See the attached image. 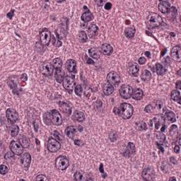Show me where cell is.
Returning <instances> with one entry per match:
<instances>
[{
  "label": "cell",
  "mask_w": 181,
  "mask_h": 181,
  "mask_svg": "<svg viewBox=\"0 0 181 181\" xmlns=\"http://www.w3.org/2000/svg\"><path fill=\"white\" fill-rule=\"evenodd\" d=\"M133 89L129 85H123L120 89V96L124 99H128L132 95Z\"/></svg>",
  "instance_id": "cell-10"
},
{
  "label": "cell",
  "mask_w": 181,
  "mask_h": 181,
  "mask_svg": "<svg viewBox=\"0 0 181 181\" xmlns=\"http://www.w3.org/2000/svg\"><path fill=\"white\" fill-rule=\"evenodd\" d=\"M59 108H60V111L67 115V116H70L72 113V108H71L68 103H65V102H60Z\"/></svg>",
  "instance_id": "cell-20"
},
{
  "label": "cell",
  "mask_w": 181,
  "mask_h": 181,
  "mask_svg": "<svg viewBox=\"0 0 181 181\" xmlns=\"http://www.w3.org/2000/svg\"><path fill=\"white\" fill-rule=\"evenodd\" d=\"M36 180H48L49 178L46 175L40 174V175H38L37 176Z\"/></svg>",
  "instance_id": "cell-47"
},
{
  "label": "cell",
  "mask_w": 181,
  "mask_h": 181,
  "mask_svg": "<svg viewBox=\"0 0 181 181\" xmlns=\"http://www.w3.org/2000/svg\"><path fill=\"white\" fill-rule=\"evenodd\" d=\"M164 118L168 122H169V123H174L175 121V115L174 114L173 112L165 109V111H164Z\"/></svg>",
  "instance_id": "cell-23"
},
{
  "label": "cell",
  "mask_w": 181,
  "mask_h": 181,
  "mask_svg": "<svg viewBox=\"0 0 181 181\" xmlns=\"http://www.w3.org/2000/svg\"><path fill=\"white\" fill-rule=\"evenodd\" d=\"M88 54L91 57L94 59H99L100 54L98 50L96 48H90L88 50Z\"/></svg>",
  "instance_id": "cell-39"
},
{
  "label": "cell",
  "mask_w": 181,
  "mask_h": 181,
  "mask_svg": "<svg viewBox=\"0 0 181 181\" xmlns=\"http://www.w3.org/2000/svg\"><path fill=\"white\" fill-rule=\"evenodd\" d=\"M120 114L124 119H129L133 115L134 108L132 105L129 103H122L120 106Z\"/></svg>",
  "instance_id": "cell-2"
},
{
  "label": "cell",
  "mask_w": 181,
  "mask_h": 181,
  "mask_svg": "<svg viewBox=\"0 0 181 181\" xmlns=\"http://www.w3.org/2000/svg\"><path fill=\"white\" fill-rule=\"evenodd\" d=\"M53 66L49 62H44L40 67V72L46 77L52 75V72H53Z\"/></svg>",
  "instance_id": "cell-12"
},
{
  "label": "cell",
  "mask_w": 181,
  "mask_h": 181,
  "mask_svg": "<svg viewBox=\"0 0 181 181\" xmlns=\"http://www.w3.org/2000/svg\"><path fill=\"white\" fill-rule=\"evenodd\" d=\"M169 134H170L171 137L173 138L177 137L178 134V127L175 125H173L171 127L170 130H169Z\"/></svg>",
  "instance_id": "cell-36"
},
{
  "label": "cell",
  "mask_w": 181,
  "mask_h": 181,
  "mask_svg": "<svg viewBox=\"0 0 181 181\" xmlns=\"http://www.w3.org/2000/svg\"><path fill=\"white\" fill-rule=\"evenodd\" d=\"M100 171H101V173H104V171H103V166L102 164L100 165Z\"/></svg>",
  "instance_id": "cell-59"
},
{
  "label": "cell",
  "mask_w": 181,
  "mask_h": 181,
  "mask_svg": "<svg viewBox=\"0 0 181 181\" xmlns=\"http://www.w3.org/2000/svg\"><path fill=\"white\" fill-rule=\"evenodd\" d=\"M65 72L62 70L61 69L60 70H57L55 72V79L58 83H62L63 82L64 79H65Z\"/></svg>",
  "instance_id": "cell-27"
},
{
  "label": "cell",
  "mask_w": 181,
  "mask_h": 181,
  "mask_svg": "<svg viewBox=\"0 0 181 181\" xmlns=\"http://www.w3.org/2000/svg\"><path fill=\"white\" fill-rule=\"evenodd\" d=\"M163 23V19L160 15L156 13H151L146 19V24L150 28H157Z\"/></svg>",
  "instance_id": "cell-1"
},
{
  "label": "cell",
  "mask_w": 181,
  "mask_h": 181,
  "mask_svg": "<svg viewBox=\"0 0 181 181\" xmlns=\"http://www.w3.org/2000/svg\"><path fill=\"white\" fill-rule=\"evenodd\" d=\"M136 127L139 131H144V130H146V129H147V126H146V124L143 121H139V122H138V123H136Z\"/></svg>",
  "instance_id": "cell-40"
},
{
  "label": "cell",
  "mask_w": 181,
  "mask_h": 181,
  "mask_svg": "<svg viewBox=\"0 0 181 181\" xmlns=\"http://www.w3.org/2000/svg\"><path fill=\"white\" fill-rule=\"evenodd\" d=\"M156 73H157L158 75H163L165 73L166 70L164 67H163L162 65L161 64L157 63L156 65Z\"/></svg>",
  "instance_id": "cell-41"
},
{
  "label": "cell",
  "mask_w": 181,
  "mask_h": 181,
  "mask_svg": "<svg viewBox=\"0 0 181 181\" xmlns=\"http://www.w3.org/2000/svg\"><path fill=\"white\" fill-rule=\"evenodd\" d=\"M63 86L66 90L71 93L74 88H75V81L74 79L72 77H66L63 81Z\"/></svg>",
  "instance_id": "cell-6"
},
{
  "label": "cell",
  "mask_w": 181,
  "mask_h": 181,
  "mask_svg": "<svg viewBox=\"0 0 181 181\" xmlns=\"http://www.w3.org/2000/svg\"><path fill=\"white\" fill-rule=\"evenodd\" d=\"M135 32H136L135 28H134V26H130V27H127L125 30V35L127 38L131 39L134 36Z\"/></svg>",
  "instance_id": "cell-29"
},
{
  "label": "cell",
  "mask_w": 181,
  "mask_h": 181,
  "mask_svg": "<svg viewBox=\"0 0 181 181\" xmlns=\"http://www.w3.org/2000/svg\"><path fill=\"white\" fill-rule=\"evenodd\" d=\"M101 51L105 55H111L113 52V47L110 44L105 43L102 45Z\"/></svg>",
  "instance_id": "cell-24"
},
{
  "label": "cell",
  "mask_w": 181,
  "mask_h": 181,
  "mask_svg": "<svg viewBox=\"0 0 181 181\" xmlns=\"http://www.w3.org/2000/svg\"><path fill=\"white\" fill-rule=\"evenodd\" d=\"M136 152V147L134 146V144L132 142L128 143L127 146L125 151L123 153V156H125L127 158H129L132 156L134 154V153Z\"/></svg>",
  "instance_id": "cell-17"
},
{
  "label": "cell",
  "mask_w": 181,
  "mask_h": 181,
  "mask_svg": "<svg viewBox=\"0 0 181 181\" xmlns=\"http://www.w3.org/2000/svg\"><path fill=\"white\" fill-rule=\"evenodd\" d=\"M51 38H52V35H51V32L48 29H44L41 31L40 33V39L41 43L43 45H48L49 43L50 42Z\"/></svg>",
  "instance_id": "cell-5"
},
{
  "label": "cell",
  "mask_w": 181,
  "mask_h": 181,
  "mask_svg": "<svg viewBox=\"0 0 181 181\" xmlns=\"http://www.w3.org/2000/svg\"><path fill=\"white\" fill-rule=\"evenodd\" d=\"M74 144H76V145L81 146L83 145L84 142L81 140H78V139H77V140H74Z\"/></svg>",
  "instance_id": "cell-51"
},
{
  "label": "cell",
  "mask_w": 181,
  "mask_h": 181,
  "mask_svg": "<svg viewBox=\"0 0 181 181\" xmlns=\"http://www.w3.org/2000/svg\"><path fill=\"white\" fill-rule=\"evenodd\" d=\"M159 10L162 14H167L171 9V4L168 1H161L159 4Z\"/></svg>",
  "instance_id": "cell-19"
},
{
  "label": "cell",
  "mask_w": 181,
  "mask_h": 181,
  "mask_svg": "<svg viewBox=\"0 0 181 181\" xmlns=\"http://www.w3.org/2000/svg\"><path fill=\"white\" fill-rule=\"evenodd\" d=\"M52 66H53V68L57 70H60L62 68V60L60 58H55L52 61Z\"/></svg>",
  "instance_id": "cell-37"
},
{
  "label": "cell",
  "mask_w": 181,
  "mask_h": 181,
  "mask_svg": "<svg viewBox=\"0 0 181 181\" xmlns=\"http://www.w3.org/2000/svg\"><path fill=\"white\" fill-rule=\"evenodd\" d=\"M107 81L108 84L113 85L116 86L119 84L120 81V77L116 72H111L107 75Z\"/></svg>",
  "instance_id": "cell-7"
},
{
  "label": "cell",
  "mask_w": 181,
  "mask_h": 181,
  "mask_svg": "<svg viewBox=\"0 0 181 181\" xmlns=\"http://www.w3.org/2000/svg\"><path fill=\"white\" fill-rule=\"evenodd\" d=\"M8 171H9V169H8V167L6 166L1 165V166H0V173L1 175H5L6 173H8Z\"/></svg>",
  "instance_id": "cell-45"
},
{
  "label": "cell",
  "mask_w": 181,
  "mask_h": 181,
  "mask_svg": "<svg viewBox=\"0 0 181 181\" xmlns=\"http://www.w3.org/2000/svg\"><path fill=\"white\" fill-rule=\"evenodd\" d=\"M146 62V58L144 57H141L139 59V60H138V62H139L140 65H144V64H145Z\"/></svg>",
  "instance_id": "cell-49"
},
{
  "label": "cell",
  "mask_w": 181,
  "mask_h": 181,
  "mask_svg": "<svg viewBox=\"0 0 181 181\" xmlns=\"http://www.w3.org/2000/svg\"><path fill=\"white\" fill-rule=\"evenodd\" d=\"M142 178L145 180H153L155 179V172L151 168H146L142 171Z\"/></svg>",
  "instance_id": "cell-15"
},
{
  "label": "cell",
  "mask_w": 181,
  "mask_h": 181,
  "mask_svg": "<svg viewBox=\"0 0 181 181\" xmlns=\"http://www.w3.org/2000/svg\"><path fill=\"white\" fill-rule=\"evenodd\" d=\"M51 123L55 125H60L62 123V118L60 113L57 110H52L50 113Z\"/></svg>",
  "instance_id": "cell-9"
},
{
  "label": "cell",
  "mask_w": 181,
  "mask_h": 181,
  "mask_svg": "<svg viewBox=\"0 0 181 181\" xmlns=\"http://www.w3.org/2000/svg\"><path fill=\"white\" fill-rule=\"evenodd\" d=\"M109 138L112 141H116L117 139H118V134H117L116 132H111V134H110Z\"/></svg>",
  "instance_id": "cell-46"
},
{
  "label": "cell",
  "mask_w": 181,
  "mask_h": 181,
  "mask_svg": "<svg viewBox=\"0 0 181 181\" xmlns=\"http://www.w3.org/2000/svg\"><path fill=\"white\" fill-rule=\"evenodd\" d=\"M113 113H114L116 115H117V116H120V108H118V107H116V108L113 109Z\"/></svg>",
  "instance_id": "cell-50"
},
{
  "label": "cell",
  "mask_w": 181,
  "mask_h": 181,
  "mask_svg": "<svg viewBox=\"0 0 181 181\" xmlns=\"http://www.w3.org/2000/svg\"><path fill=\"white\" fill-rule=\"evenodd\" d=\"M175 180V178H171L170 180Z\"/></svg>",
  "instance_id": "cell-63"
},
{
  "label": "cell",
  "mask_w": 181,
  "mask_h": 181,
  "mask_svg": "<svg viewBox=\"0 0 181 181\" xmlns=\"http://www.w3.org/2000/svg\"><path fill=\"white\" fill-rule=\"evenodd\" d=\"M14 10L11 11L10 12L7 14V17H9V19H11V18L13 17V16H14Z\"/></svg>",
  "instance_id": "cell-54"
},
{
  "label": "cell",
  "mask_w": 181,
  "mask_h": 181,
  "mask_svg": "<svg viewBox=\"0 0 181 181\" xmlns=\"http://www.w3.org/2000/svg\"><path fill=\"white\" fill-rule=\"evenodd\" d=\"M54 135H55V136L56 138H57L58 139H61V137H60V134H59V132L57 131H55V132H54Z\"/></svg>",
  "instance_id": "cell-56"
},
{
  "label": "cell",
  "mask_w": 181,
  "mask_h": 181,
  "mask_svg": "<svg viewBox=\"0 0 181 181\" xmlns=\"http://www.w3.org/2000/svg\"><path fill=\"white\" fill-rule=\"evenodd\" d=\"M141 80L144 81H149L151 79V72L147 70H144L141 74Z\"/></svg>",
  "instance_id": "cell-35"
},
{
  "label": "cell",
  "mask_w": 181,
  "mask_h": 181,
  "mask_svg": "<svg viewBox=\"0 0 181 181\" xmlns=\"http://www.w3.org/2000/svg\"><path fill=\"white\" fill-rule=\"evenodd\" d=\"M19 143L22 145L25 148H29L30 146L31 142H30V139H29L28 137H26V136L21 135L19 137Z\"/></svg>",
  "instance_id": "cell-31"
},
{
  "label": "cell",
  "mask_w": 181,
  "mask_h": 181,
  "mask_svg": "<svg viewBox=\"0 0 181 181\" xmlns=\"http://www.w3.org/2000/svg\"><path fill=\"white\" fill-rule=\"evenodd\" d=\"M175 87L178 89H181V81L180 80L178 81L175 84Z\"/></svg>",
  "instance_id": "cell-53"
},
{
  "label": "cell",
  "mask_w": 181,
  "mask_h": 181,
  "mask_svg": "<svg viewBox=\"0 0 181 181\" xmlns=\"http://www.w3.org/2000/svg\"><path fill=\"white\" fill-rule=\"evenodd\" d=\"M79 38L81 42H86L87 41V35L85 33V31H80L79 33Z\"/></svg>",
  "instance_id": "cell-43"
},
{
  "label": "cell",
  "mask_w": 181,
  "mask_h": 181,
  "mask_svg": "<svg viewBox=\"0 0 181 181\" xmlns=\"http://www.w3.org/2000/svg\"><path fill=\"white\" fill-rule=\"evenodd\" d=\"M61 148V144L57 139L50 138L47 141V149L52 153L57 152Z\"/></svg>",
  "instance_id": "cell-8"
},
{
  "label": "cell",
  "mask_w": 181,
  "mask_h": 181,
  "mask_svg": "<svg viewBox=\"0 0 181 181\" xmlns=\"http://www.w3.org/2000/svg\"><path fill=\"white\" fill-rule=\"evenodd\" d=\"M180 71H181V70H178V75L179 76H180L181 74H180Z\"/></svg>",
  "instance_id": "cell-62"
},
{
  "label": "cell",
  "mask_w": 181,
  "mask_h": 181,
  "mask_svg": "<svg viewBox=\"0 0 181 181\" xmlns=\"http://www.w3.org/2000/svg\"><path fill=\"white\" fill-rule=\"evenodd\" d=\"M174 151H175V153H177V154L180 152V146L179 145L175 146V147H174Z\"/></svg>",
  "instance_id": "cell-55"
},
{
  "label": "cell",
  "mask_w": 181,
  "mask_h": 181,
  "mask_svg": "<svg viewBox=\"0 0 181 181\" xmlns=\"http://www.w3.org/2000/svg\"><path fill=\"white\" fill-rule=\"evenodd\" d=\"M74 179L75 180H87L86 178V175H84V173H83L81 171H77L74 174Z\"/></svg>",
  "instance_id": "cell-42"
},
{
  "label": "cell",
  "mask_w": 181,
  "mask_h": 181,
  "mask_svg": "<svg viewBox=\"0 0 181 181\" xmlns=\"http://www.w3.org/2000/svg\"><path fill=\"white\" fill-rule=\"evenodd\" d=\"M66 68L71 73H75L77 72V62L74 60H69L66 62Z\"/></svg>",
  "instance_id": "cell-21"
},
{
  "label": "cell",
  "mask_w": 181,
  "mask_h": 181,
  "mask_svg": "<svg viewBox=\"0 0 181 181\" xmlns=\"http://www.w3.org/2000/svg\"><path fill=\"white\" fill-rule=\"evenodd\" d=\"M98 27L95 24H91L88 26V34L90 38H93L98 35Z\"/></svg>",
  "instance_id": "cell-22"
},
{
  "label": "cell",
  "mask_w": 181,
  "mask_h": 181,
  "mask_svg": "<svg viewBox=\"0 0 181 181\" xmlns=\"http://www.w3.org/2000/svg\"><path fill=\"white\" fill-rule=\"evenodd\" d=\"M144 111H145L146 112H147V113H151V112L153 111V106H151V105H148V106H146Z\"/></svg>",
  "instance_id": "cell-48"
},
{
  "label": "cell",
  "mask_w": 181,
  "mask_h": 181,
  "mask_svg": "<svg viewBox=\"0 0 181 181\" xmlns=\"http://www.w3.org/2000/svg\"><path fill=\"white\" fill-rule=\"evenodd\" d=\"M171 98L173 101L178 102L179 104H180V92L178 90H172L171 93Z\"/></svg>",
  "instance_id": "cell-32"
},
{
  "label": "cell",
  "mask_w": 181,
  "mask_h": 181,
  "mask_svg": "<svg viewBox=\"0 0 181 181\" xmlns=\"http://www.w3.org/2000/svg\"><path fill=\"white\" fill-rule=\"evenodd\" d=\"M6 116L10 123H15L19 119V114L13 108H8L6 110Z\"/></svg>",
  "instance_id": "cell-13"
},
{
  "label": "cell",
  "mask_w": 181,
  "mask_h": 181,
  "mask_svg": "<svg viewBox=\"0 0 181 181\" xmlns=\"http://www.w3.org/2000/svg\"><path fill=\"white\" fill-rule=\"evenodd\" d=\"M145 55L146 56H148V57H150V52H145Z\"/></svg>",
  "instance_id": "cell-60"
},
{
  "label": "cell",
  "mask_w": 181,
  "mask_h": 181,
  "mask_svg": "<svg viewBox=\"0 0 181 181\" xmlns=\"http://www.w3.org/2000/svg\"><path fill=\"white\" fill-rule=\"evenodd\" d=\"M10 149L11 152L15 155H21L24 152V146L19 142L16 141H11L10 143Z\"/></svg>",
  "instance_id": "cell-11"
},
{
  "label": "cell",
  "mask_w": 181,
  "mask_h": 181,
  "mask_svg": "<svg viewBox=\"0 0 181 181\" xmlns=\"http://www.w3.org/2000/svg\"><path fill=\"white\" fill-rule=\"evenodd\" d=\"M86 62L88 64H89V65H93V64H94V62H93L92 60H90V58H87Z\"/></svg>",
  "instance_id": "cell-57"
},
{
  "label": "cell",
  "mask_w": 181,
  "mask_h": 181,
  "mask_svg": "<svg viewBox=\"0 0 181 181\" xmlns=\"http://www.w3.org/2000/svg\"><path fill=\"white\" fill-rule=\"evenodd\" d=\"M93 15L91 12H90L89 11H85L84 13H83V14L81 15V19L82 21H84V22L87 23L89 22L91 20H93Z\"/></svg>",
  "instance_id": "cell-33"
},
{
  "label": "cell",
  "mask_w": 181,
  "mask_h": 181,
  "mask_svg": "<svg viewBox=\"0 0 181 181\" xmlns=\"http://www.w3.org/2000/svg\"><path fill=\"white\" fill-rule=\"evenodd\" d=\"M143 96H144V93L141 88H136L135 90H133L132 95L133 99L136 100V101H139V100L142 99Z\"/></svg>",
  "instance_id": "cell-25"
},
{
  "label": "cell",
  "mask_w": 181,
  "mask_h": 181,
  "mask_svg": "<svg viewBox=\"0 0 181 181\" xmlns=\"http://www.w3.org/2000/svg\"><path fill=\"white\" fill-rule=\"evenodd\" d=\"M73 118L76 121L79 122V123H81V122H83L85 120V116L82 112L77 111L74 113Z\"/></svg>",
  "instance_id": "cell-34"
},
{
  "label": "cell",
  "mask_w": 181,
  "mask_h": 181,
  "mask_svg": "<svg viewBox=\"0 0 181 181\" xmlns=\"http://www.w3.org/2000/svg\"><path fill=\"white\" fill-rule=\"evenodd\" d=\"M9 132H10V134L11 136H16L19 134V127L16 125H11L9 128Z\"/></svg>",
  "instance_id": "cell-38"
},
{
  "label": "cell",
  "mask_w": 181,
  "mask_h": 181,
  "mask_svg": "<svg viewBox=\"0 0 181 181\" xmlns=\"http://www.w3.org/2000/svg\"><path fill=\"white\" fill-rule=\"evenodd\" d=\"M75 93L78 96H81L82 94V92H83V89H82L81 85H77L74 88Z\"/></svg>",
  "instance_id": "cell-44"
},
{
  "label": "cell",
  "mask_w": 181,
  "mask_h": 181,
  "mask_svg": "<svg viewBox=\"0 0 181 181\" xmlns=\"http://www.w3.org/2000/svg\"><path fill=\"white\" fill-rule=\"evenodd\" d=\"M69 164H70V162H69L68 159L67 157H65V156H60L56 159L55 166L58 170H66L68 168Z\"/></svg>",
  "instance_id": "cell-4"
},
{
  "label": "cell",
  "mask_w": 181,
  "mask_h": 181,
  "mask_svg": "<svg viewBox=\"0 0 181 181\" xmlns=\"http://www.w3.org/2000/svg\"><path fill=\"white\" fill-rule=\"evenodd\" d=\"M153 122L155 125L156 129L158 132H163L165 131L166 129V125H165V118L163 115L159 114L154 116V119H153Z\"/></svg>",
  "instance_id": "cell-3"
},
{
  "label": "cell",
  "mask_w": 181,
  "mask_h": 181,
  "mask_svg": "<svg viewBox=\"0 0 181 181\" xmlns=\"http://www.w3.org/2000/svg\"><path fill=\"white\" fill-rule=\"evenodd\" d=\"M155 136L156 141L158 145H161V144H164V141L166 140V136L161 132H157L156 133Z\"/></svg>",
  "instance_id": "cell-30"
},
{
  "label": "cell",
  "mask_w": 181,
  "mask_h": 181,
  "mask_svg": "<svg viewBox=\"0 0 181 181\" xmlns=\"http://www.w3.org/2000/svg\"><path fill=\"white\" fill-rule=\"evenodd\" d=\"M20 162L23 167L25 168L26 169L29 168L31 162V156L30 154H29V153L23 154L21 156Z\"/></svg>",
  "instance_id": "cell-16"
},
{
  "label": "cell",
  "mask_w": 181,
  "mask_h": 181,
  "mask_svg": "<svg viewBox=\"0 0 181 181\" xmlns=\"http://www.w3.org/2000/svg\"><path fill=\"white\" fill-rule=\"evenodd\" d=\"M128 72L133 77H136L139 72V67L135 62H130L128 65Z\"/></svg>",
  "instance_id": "cell-18"
},
{
  "label": "cell",
  "mask_w": 181,
  "mask_h": 181,
  "mask_svg": "<svg viewBox=\"0 0 181 181\" xmlns=\"http://www.w3.org/2000/svg\"><path fill=\"white\" fill-rule=\"evenodd\" d=\"M77 133V129L73 126H69L66 128L65 129V134L70 139H74Z\"/></svg>",
  "instance_id": "cell-26"
},
{
  "label": "cell",
  "mask_w": 181,
  "mask_h": 181,
  "mask_svg": "<svg viewBox=\"0 0 181 181\" xmlns=\"http://www.w3.org/2000/svg\"><path fill=\"white\" fill-rule=\"evenodd\" d=\"M111 7H112V4L111 2H108L105 4V9H106V10H109V9H111Z\"/></svg>",
  "instance_id": "cell-52"
},
{
  "label": "cell",
  "mask_w": 181,
  "mask_h": 181,
  "mask_svg": "<svg viewBox=\"0 0 181 181\" xmlns=\"http://www.w3.org/2000/svg\"><path fill=\"white\" fill-rule=\"evenodd\" d=\"M21 79L24 81L27 80V75H26V74H23V75L21 76Z\"/></svg>",
  "instance_id": "cell-58"
},
{
  "label": "cell",
  "mask_w": 181,
  "mask_h": 181,
  "mask_svg": "<svg viewBox=\"0 0 181 181\" xmlns=\"http://www.w3.org/2000/svg\"><path fill=\"white\" fill-rule=\"evenodd\" d=\"M103 90L105 95H106V96H109V95H111L112 93L114 92L115 88L113 85L110 84L108 83V84H106L103 86Z\"/></svg>",
  "instance_id": "cell-28"
},
{
  "label": "cell",
  "mask_w": 181,
  "mask_h": 181,
  "mask_svg": "<svg viewBox=\"0 0 181 181\" xmlns=\"http://www.w3.org/2000/svg\"><path fill=\"white\" fill-rule=\"evenodd\" d=\"M178 142L179 146H180V136H179L178 137Z\"/></svg>",
  "instance_id": "cell-61"
},
{
  "label": "cell",
  "mask_w": 181,
  "mask_h": 181,
  "mask_svg": "<svg viewBox=\"0 0 181 181\" xmlns=\"http://www.w3.org/2000/svg\"><path fill=\"white\" fill-rule=\"evenodd\" d=\"M180 46L175 45L171 49V58L177 62H180L181 61V55H180Z\"/></svg>",
  "instance_id": "cell-14"
}]
</instances>
